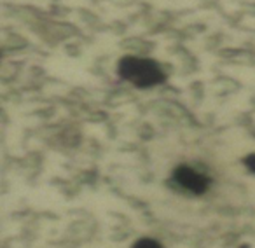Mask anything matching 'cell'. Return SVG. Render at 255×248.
Here are the masks:
<instances>
[{
    "label": "cell",
    "mask_w": 255,
    "mask_h": 248,
    "mask_svg": "<svg viewBox=\"0 0 255 248\" xmlns=\"http://www.w3.org/2000/svg\"><path fill=\"white\" fill-rule=\"evenodd\" d=\"M117 74L121 79L131 82L135 88H154L166 81V74L161 65L149 58L138 56H124L117 65Z\"/></svg>",
    "instance_id": "cell-1"
},
{
    "label": "cell",
    "mask_w": 255,
    "mask_h": 248,
    "mask_svg": "<svg viewBox=\"0 0 255 248\" xmlns=\"http://www.w3.org/2000/svg\"><path fill=\"white\" fill-rule=\"evenodd\" d=\"M171 180L177 184V187L184 189L185 192L194 196H201L212 185V178L208 175H205L203 171H199L198 168L189 166V164H180L173 170Z\"/></svg>",
    "instance_id": "cell-2"
},
{
    "label": "cell",
    "mask_w": 255,
    "mask_h": 248,
    "mask_svg": "<svg viewBox=\"0 0 255 248\" xmlns=\"http://www.w3.org/2000/svg\"><path fill=\"white\" fill-rule=\"evenodd\" d=\"M131 248H163V245L154 238H138Z\"/></svg>",
    "instance_id": "cell-3"
},
{
    "label": "cell",
    "mask_w": 255,
    "mask_h": 248,
    "mask_svg": "<svg viewBox=\"0 0 255 248\" xmlns=\"http://www.w3.org/2000/svg\"><path fill=\"white\" fill-rule=\"evenodd\" d=\"M243 164L252 171V173H255V154H248V156L243 159Z\"/></svg>",
    "instance_id": "cell-4"
}]
</instances>
